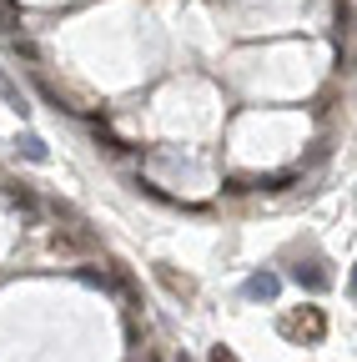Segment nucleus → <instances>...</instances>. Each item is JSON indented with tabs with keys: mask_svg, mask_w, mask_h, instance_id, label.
<instances>
[{
	"mask_svg": "<svg viewBox=\"0 0 357 362\" xmlns=\"http://www.w3.org/2000/svg\"><path fill=\"white\" fill-rule=\"evenodd\" d=\"M277 327H282V337H292V342H322V337H327V312H322V307H302V312H287Z\"/></svg>",
	"mask_w": 357,
	"mask_h": 362,
	"instance_id": "obj_1",
	"label": "nucleus"
},
{
	"mask_svg": "<svg viewBox=\"0 0 357 362\" xmlns=\"http://www.w3.org/2000/svg\"><path fill=\"white\" fill-rule=\"evenodd\" d=\"M292 282L302 292H327L332 287V272H327V262H297L292 267Z\"/></svg>",
	"mask_w": 357,
	"mask_h": 362,
	"instance_id": "obj_2",
	"label": "nucleus"
},
{
	"mask_svg": "<svg viewBox=\"0 0 357 362\" xmlns=\"http://www.w3.org/2000/svg\"><path fill=\"white\" fill-rule=\"evenodd\" d=\"M242 292H247L252 302H277V292H282V277H277V272H252Z\"/></svg>",
	"mask_w": 357,
	"mask_h": 362,
	"instance_id": "obj_3",
	"label": "nucleus"
},
{
	"mask_svg": "<svg viewBox=\"0 0 357 362\" xmlns=\"http://www.w3.org/2000/svg\"><path fill=\"white\" fill-rule=\"evenodd\" d=\"M51 247H56V252H91L96 237L81 232V226H56V232H51Z\"/></svg>",
	"mask_w": 357,
	"mask_h": 362,
	"instance_id": "obj_4",
	"label": "nucleus"
},
{
	"mask_svg": "<svg viewBox=\"0 0 357 362\" xmlns=\"http://www.w3.org/2000/svg\"><path fill=\"white\" fill-rule=\"evenodd\" d=\"M6 202L16 206V211H25V216H40V197L25 187V181H16V187H6Z\"/></svg>",
	"mask_w": 357,
	"mask_h": 362,
	"instance_id": "obj_5",
	"label": "nucleus"
},
{
	"mask_svg": "<svg viewBox=\"0 0 357 362\" xmlns=\"http://www.w3.org/2000/svg\"><path fill=\"white\" fill-rule=\"evenodd\" d=\"M0 101H6V106H11L16 116H30V101L21 96V86H16V81L6 76V66H0Z\"/></svg>",
	"mask_w": 357,
	"mask_h": 362,
	"instance_id": "obj_6",
	"label": "nucleus"
},
{
	"mask_svg": "<svg viewBox=\"0 0 357 362\" xmlns=\"http://www.w3.org/2000/svg\"><path fill=\"white\" fill-rule=\"evenodd\" d=\"M156 277H161V287H166V292H176V297H192V292H197V287H192V277H176L171 267H156Z\"/></svg>",
	"mask_w": 357,
	"mask_h": 362,
	"instance_id": "obj_7",
	"label": "nucleus"
},
{
	"mask_svg": "<svg viewBox=\"0 0 357 362\" xmlns=\"http://www.w3.org/2000/svg\"><path fill=\"white\" fill-rule=\"evenodd\" d=\"M6 40H11V51H16L21 61H30V66L40 61V45H35V40H30L25 30H16V35H6Z\"/></svg>",
	"mask_w": 357,
	"mask_h": 362,
	"instance_id": "obj_8",
	"label": "nucleus"
},
{
	"mask_svg": "<svg viewBox=\"0 0 357 362\" xmlns=\"http://www.w3.org/2000/svg\"><path fill=\"white\" fill-rule=\"evenodd\" d=\"M16 151H21L25 161H46V156H51V151H46V141H40V136H30V131L16 141Z\"/></svg>",
	"mask_w": 357,
	"mask_h": 362,
	"instance_id": "obj_9",
	"label": "nucleus"
},
{
	"mask_svg": "<svg viewBox=\"0 0 357 362\" xmlns=\"http://www.w3.org/2000/svg\"><path fill=\"white\" fill-rule=\"evenodd\" d=\"M21 30V6L16 0H0V35H16Z\"/></svg>",
	"mask_w": 357,
	"mask_h": 362,
	"instance_id": "obj_10",
	"label": "nucleus"
},
{
	"mask_svg": "<svg viewBox=\"0 0 357 362\" xmlns=\"http://www.w3.org/2000/svg\"><path fill=\"white\" fill-rule=\"evenodd\" d=\"M292 181H297V171H277V176H262L257 187H262V192H287Z\"/></svg>",
	"mask_w": 357,
	"mask_h": 362,
	"instance_id": "obj_11",
	"label": "nucleus"
},
{
	"mask_svg": "<svg viewBox=\"0 0 357 362\" xmlns=\"http://www.w3.org/2000/svg\"><path fill=\"white\" fill-rule=\"evenodd\" d=\"M81 282H91V287H111V277H106V272H96V267H81Z\"/></svg>",
	"mask_w": 357,
	"mask_h": 362,
	"instance_id": "obj_12",
	"label": "nucleus"
},
{
	"mask_svg": "<svg viewBox=\"0 0 357 362\" xmlns=\"http://www.w3.org/2000/svg\"><path fill=\"white\" fill-rule=\"evenodd\" d=\"M206 362H237V352H232V347H221V342H216V347H211V357H206Z\"/></svg>",
	"mask_w": 357,
	"mask_h": 362,
	"instance_id": "obj_13",
	"label": "nucleus"
},
{
	"mask_svg": "<svg viewBox=\"0 0 357 362\" xmlns=\"http://www.w3.org/2000/svg\"><path fill=\"white\" fill-rule=\"evenodd\" d=\"M347 292H352V297H357V267H352V282H347Z\"/></svg>",
	"mask_w": 357,
	"mask_h": 362,
	"instance_id": "obj_14",
	"label": "nucleus"
}]
</instances>
